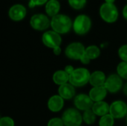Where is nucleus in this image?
Returning <instances> with one entry per match:
<instances>
[{
	"label": "nucleus",
	"instance_id": "obj_1",
	"mask_svg": "<svg viewBox=\"0 0 127 126\" xmlns=\"http://www.w3.org/2000/svg\"><path fill=\"white\" fill-rule=\"evenodd\" d=\"M51 27L54 31L59 34H65L71 30L73 22L68 16L59 13L51 18Z\"/></svg>",
	"mask_w": 127,
	"mask_h": 126
},
{
	"label": "nucleus",
	"instance_id": "obj_2",
	"mask_svg": "<svg viewBox=\"0 0 127 126\" xmlns=\"http://www.w3.org/2000/svg\"><path fill=\"white\" fill-rule=\"evenodd\" d=\"M91 73L86 68H75L69 76V83L74 87H83L90 80Z\"/></svg>",
	"mask_w": 127,
	"mask_h": 126
},
{
	"label": "nucleus",
	"instance_id": "obj_3",
	"mask_svg": "<svg viewBox=\"0 0 127 126\" xmlns=\"http://www.w3.org/2000/svg\"><path fill=\"white\" fill-rule=\"evenodd\" d=\"M61 118L65 126H80L83 121V114L76 108H67Z\"/></svg>",
	"mask_w": 127,
	"mask_h": 126
},
{
	"label": "nucleus",
	"instance_id": "obj_4",
	"mask_svg": "<svg viewBox=\"0 0 127 126\" xmlns=\"http://www.w3.org/2000/svg\"><path fill=\"white\" fill-rule=\"evenodd\" d=\"M100 16L107 23H114L118 19V10L115 4L103 3L100 7Z\"/></svg>",
	"mask_w": 127,
	"mask_h": 126
},
{
	"label": "nucleus",
	"instance_id": "obj_5",
	"mask_svg": "<svg viewBox=\"0 0 127 126\" xmlns=\"http://www.w3.org/2000/svg\"><path fill=\"white\" fill-rule=\"evenodd\" d=\"M92 20L87 15L80 14L73 22V30L77 35H85L91 29Z\"/></svg>",
	"mask_w": 127,
	"mask_h": 126
},
{
	"label": "nucleus",
	"instance_id": "obj_6",
	"mask_svg": "<svg viewBox=\"0 0 127 126\" xmlns=\"http://www.w3.org/2000/svg\"><path fill=\"white\" fill-rule=\"evenodd\" d=\"M85 46L78 42L70 43L65 50V56L72 60H80L82 56L85 54Z\"/></svg>",
	"mask_w": 127,
	"mask_h": 126
},
{
	"label": "nucleus",
	"instance_id": "obj_7",
	"mask_svg": "<svg viewBox=\"0 0 127 126\" xmlns=\"http://www.w3.org/2000/svg\"><path fill=\"white\" fill-rule=\"evenodd\" d=\"M30 25L33 29L42 31L48 29L49 26H51V20L46 15L37 13L31 18Z\"/></svg>",
	"mask_w": 127,
	"mask_h": 126
},
{
	"label": "nucleus",
	"instance_id": "obj_8",
	"mask_svg": "<svg viewBox=\"0 0 127 126\" xmlns=\"http://www.w3.org/2000/svg\"><path fill=\"white\" fill-rule=\"evenodd\" d=\"M42 41L46 47L54 49L56 47L60 46L62 43V37L60 34L54 30H48L43 33Z\"/></svg>",
	"mask_w": 127,
	"mask_h": 126
},
{
	"label": "nucleus",
	"instance_id": "obj_9",
	"mask_svg": "<svg viewBox=\"0 0 127 126\" xmlns=\"http://www.w3.org/2000/svg\"><path fill=\"white\" fill-rule=\"evenodd\" d=\"M104 86L107 89L108 92L115 94L123 89V79L118 74H111L106 78Z\"/></svg>",
	"mask_w": 127,
	"mask_h": 126
},
{
	"label": "nucleus",
	"instance_id": "obj_10",
	"mask_svg": "<svg viewBox=\"0 0 127 126\" xmlns=\"http://www.w3.org/2000/svg\"><path fill=\"white\" fill-rule=\"evenodd\" d=\"M109 114L115 119H122L127 115V104L122 100H115L110 105Z\"/></svg>",
	"mask_w": 127,
	"mask_h": 126
},
{
	"label": "nucleus",
	"instance_id": "obj_11",
	"mask_svg": "<svg viewBox=\"0 0 127 126\" xmlns=\"http://www.w3.org/2000/svg\"><path fill=\"white\" fill-rule=\"evenodd\" d=\"M94 102L90 98L89 95L86 94H79L75 96L74 100V104L75 108L79 111H86L92 109L94 105Z\"/></svg>",
	"mask_w": 127,
	"mask_h": 126
},
{
	"label": "nucleus",
	"instance_id": "obj_12",
	"mask_svg": "<svg viewBox=\"0 0 127 126\" xmlns=\"http://www.w3.org/2000/svg\"><path fill=\"white\" fill-rule=\"evenodd\" d=\"M27 14L26 8L24 5L20 4H16L10 7L8 11V16L10 19L15 22H19L22 20Z\"/></svg>",
	"mask_w": 127,
	"mask_h": 126
},
{
	"label": "nucleus",
	"instance_id": "obj_13",
	"mask_svg": "<svg viewBox=\"0 0 127 126\" xmlns=\"http://www.w3.org/2000/svg\"><path fill=\"white\" fill-rule=\"evenodd\" d=\"M64 106V99L59 94L51 96L48 100V108L52 112L60 111Z\"/></svg>",
	"mask_w": 127,
	"mask_h": 126
},
{
	"label": "nucleus",
	"instance_id": "obj_14",
	"mask_svg": "<svg viewBox=\"0 0 127 126\" xmlns=\"http://www.w3.org/2000/svg\"><path fill=\"white\" fill-rule=\"evenodd\" d=\"M107 89L104 85L103 86H97V87H93L90 91H89V97L94 102L103 101V100L106 98L107 95Z\"/></svg>",
	"mask_w": 127,
	"mask_h": 126
},
{
	"label": "nucleus",
	"instance_id": "obj_15",
	"mask_svg": "<svg viewBox=\"0 0 127 126\" xmlns=\"http://www.w3.org/2000/svg\"><path fill=\"white\" fill-rule=\"evenodd\" d=\"M75 88L70 83H66L59 86L58 94L64 100H68L75 97Z\"/></svg>",
	"mask_w": 127,
	"mask_h": 126
},
{
	"label": "nucleus",
	"instance_id": "obj_16",
	"mask_svg": "<svg viewBox=\"0 0 127 126\" xmlns=\"http://www.w3.org/2000/svg\"><path fill=\"white\" fill-rule=\"evenodd\" d=\"M106 76L104 72L101 71H95L91 74L89 83L92 87L103 86L105 85Z\"/></svg>",
	"mask_w": 127,
	"mask_h": 126
},
{
	"label": "nucleus",
	"instance_id": "obj_17",
	"mask_svg": "<svg viewBox=\"0 0 127 126\" xmlns=\"http://www.w3.org/2000/svg\"><path fill=\"white\" fill-rule=\"evenodd\" d=\"M109 108L110 105L105 101H100L96 102L94 103L92 110L98 117H103L108 114H109Z\"/></svg>",
	"mask_w": 127,
	"mask_h": 126
},
{
	"label": "nucleus",
	"instance_id": "obj_18",
	"mask_svg": "<svg viewBox=\"0 0 127 126\" xmlns=\"http://www.w3.org/2000/svg\"><path fill=\"white\" fill-rule=\"evenodd\" d=\"M60 10V4L58 0H49L45 4V12L51 18L59 14Z\"/></svg>",
	"mask_w": 127,
	"mask_h": 126
},
{
	"label": "nucleus",
	"instance_id": "obj_19",
	"mask_svg": "<svg viewBox=\"0 0 127 126\" xmlns=\"http://www.w3.org/2000/svg\"><path fill=\"white\" fill-rule=\"evenodd\" d=\"M69 76L70 75L68 74L64 70H58L54 72L52 79L56 85L60 86L69 82Z\"/></svg>",
	"mask_w": 127,
	"mask_h": 126
},
{
	"label": "nucleus",
	"instance_id": "obj_20",
	"mask_svg": "<svg viewBox=\"0 0 127 126\" xmlns=\"http://www.w3.org/2000/svg\"><path fill=\"white\" fill-rule=\"evenodd\" d=\"M85 54L91 59H96L100 55V49L96 45H90L86 48Z\"/></svg>",
	"mask_w": 127,
	"mask_h": 126
},
{
	"label": "nucleus",
	"instance_id": "obj_21",
	"mask_svg": "<svg viewBox=\"0 0 127 126\" xmlns=\"http://www.w3.org/2000/svg\"><path fill=\"white\" fill-rule=\"evenodd\" d=\"M96 114L92 109L87 110L83 114V120L87 125H93L96 121Z\"/></svg>",
	"mask_w": 127,
	"mask_h": 126
},
{
	"label": "nucleus",
	"instance_id": "obj_22",
	"mask_svg": "<svg viewBox=\"0 0 127 126\" xmlns=\"http://www.w3.org/2000/svg\"><path fill=\"white\" fill-rule=\"evenodd\" d=\"M115 124V118L108 114L100 117L99 120V126H113Z\"/></svg>",
	"mask_w": 127,
	"mask_h": 126
},
{
	"label": "nucleus",
	"instance_id": "obj_23",
	"mask_svg": "<svg viewBox=\"0 0 127 126\" xmlns=\"http://www.w3.org/2000/svg\"><path fill=\"white\" fill-rule=\"evenodd\" d=\"M117 74L124 79L127 80V62H121L116 68Z\"/></svg>",
	"mask_w": 127,
	"mask_h": 126
},
{
	"label": "nucleus",
	"instance_id": "obj_24",
	"mask_svg": "<svg viewBox=\"0 0 127 126\" xmlns=\"http://www.w3.org/2000/svg\"><path fill=\"white\" fill-rule=\"evenodd\" d=\"M69 5L75 9V10H80L83 8L87 2V0H68Z\"/></svg>",
	"mask_w": 127,
	"mask_h": 126
},
{
	"label": "nucleus",
	"instance_id": "obj_25",
	"mask_svg": "<svg viewBox=\"0 0 127 126\" xmlns=\"http://www.w3.org/2000/svg\"><path fill=\"white\" fill-rule=\"evenodd\" d=\"M15 123L10 117H3L0 119V126H14Z\"/></svg>",
	"mask_w": 127,
	"mask_h": 126
},
{
	"label": "nucleus",
	"instance_id": "obj_26",
	"mask_svg": "<svg viewBox=\"0 0 127 126\" xmlns=\"http://www.w3.org/2000/svg\"><path fill=\"white\" fill-rule=\"evenodd\" d=\"M118 56L124 62H127V45H124L118 49Z\"/></svg>",
	"mask_w": 127,
	"mask_h": 126
},
{
	"label": "nucleus",
	"instance_id": "obj_27",
	"mask_svg": "<svg viewBox=\"0 0 127 126\" xmlns=\"http://www.w3.org/2000/svg\"><path fill=\"white\" fill-rule=\"evenodd\" d=\"M64 123L62 120V118L60 117H54L51 118L48 123L47 126H64Z\"/></svg>",
	"mask_w": 127,
	"mask_h": 126
},
{
	"label": "nucleus",
	"instance_id": "obj_28",
	"mask_svg": "<svg viewBox=\"0 0 127 126\" xmlns=\"http://www.w3.org/2000/svg\"><path fill=\"white\" fill-rule=\"evenodd\" d=\"M49 0H30L28 3V7L30 8H33L36 6H40L46 4Z\"/></svg>",
	"mask_w": 127,
	"mask_h": 126
},
{
	"label": "nucleus",
	"instance_id": "obj_29",
	"mask_svg": "<svg viewBox=\"0 0 127 126\" xmlns=\"http://www.w3.org/2000/svg\"><path fill=\"white\" fill-rule=\"evenodd\" d=\"M80 62L83 64V65H89V63H90V62H91V59L86 55V54H84L83 56H82V58L80 59Z\"/></svg>",
	"mask_w": 127,
	"mask_h": 126
},
{
	"label": "nucleus",
	"instance_id": "obj_30",
	"mask_svg": "<svg viewBox=\"0 0 127 126\" xmlns=\"http://www.w3.org/2000/svg\"><path fill=\"white\" fill-rule=\"evenodd\" d=\"M74 70H75V68H74L72 65H66V66L65 67V68H64V71H65L68 74H69V75L71 74Z\"/></svg>",
	"mask_w": 127,
	"mask_h": 126
},
{
	"label": "nucleus",
	"instance_id": "obj_31",
	"mask_svg": "<svg viewBox=\"0 0 127 126\" xmlns=\"http://www.w3.org/2000/svg\"><path fill=\"white\" fill-rule=\"evenodd\" d=\"M61 52H62V49L60 48V46H58V47H56L53 49V53L54 55L56 56H59L61 54Z\"/></svg>",
	"mask_w": 127,
	"mask_h": 126
},
{
	"label": "nucleus",
	"instance_id": "obj_32",
	"mask_svg": "<svg viewBox=\"0 0 127 126\" xmlns=\"http://www.w3.org/2000/svg\"><path fill=\"white\" fill-rule=\"evenodd\" d=\"M123 16H124V18L127 20V4L124 6V9H123Z\"/></svg>",
	"mask_w": 127,
	"mask_h": 126
},
{
	"label": "nucleus",
	"instance_id": "obj_33",
	"mask_svg": "<svg viewBox=\"0 0 127 126\" xmlns=\"http://www.w3.org/2000/svg\"><path fill=\"white\" fill-rule=\"evenodd\" d=\"M123 92H124V94L127 97V82L124 85V87H123Z\"/></svg>",
	"mask_w": 127,
	"mask_h": 126
},
{
	"label": "nucleus",
	"instance_id": "obj_34",
	"mask_svg": "<svg viewBox=\"0 0 127 126\" xmlns=\"http://www.w3.org/2000/svg\"><path fill=\"white\" fill-rule=\"evenodd\" d=\"M115 0H105V2L106 3H112V4H114Z\"/></svg>",
	"mask_w": 127,
	"mask_h": 126
},
{
	"label": "nucleus",
	"instance_id": "obj_35",
	"mask_svg": "<svg viewBox=\"0 0 127 126\" xmlns=\"http://www.w3.org/2000/svg\"></svg>",
	"mask_w": 127,
	"mask_h": 126
},
{
	"label": "nucleus",
	"instance_id": "obj_36",
	"mask_svg": "<svg viewBox=\"0 0 127 126\" xmlns=\"http://www.w3.org/2000/svg\"></svg>",
	"mask_w": 127,
	"mask_h": 126
},
{
	"label": "nucleus",
	"instance_id": "obj_37",
	"mask_svg": "<svg viewBox=\"0 0 127 126\" xmlns=\"http://www.w3.org/2000/svg\"></svg>",
	"mask_w": 127,
	"mask_h": 126
}]
</instances>
